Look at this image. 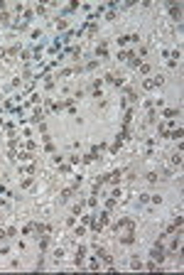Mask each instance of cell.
<instances>
[{"label": "cell", "instance_id": "1", "mask_svg": "<svg viewBox=\"0 0 184 275\" xmlns=\"http://www.w3.org/2000/svg\"><path fill=\"white\" fill-rule=\"evenodd\" d=\"M96 258H101V260H106L108 263V268L113 270V255L106 251V248H96Z\"/></svg>", "mask_w": 184, "mask_h": 275}, {"label": "cell", "instance_id": "2", "mask_svg": "<svg viewBox=\"0 0 184 275\" xmlns=\"http://www.w3.org/2000/svg\"><path fill=\"white\" fill-rule=\"evenodd\" d=\"M118 241H120L123 246H133V243H135V229H128L123 236H118Z\"/></svg>", "mask_w": 184, "mask_h": 275}, {"label": "cell", "instance_id": "3", "mask_svg": "<svg viewBox=\"0 0 184 275\" xmlns=\"http://www.w3.org/2000/svg\"><path fill=\"white\" fill-rule=\"evenodd\" d=\"M162 84H164V79H162V76H155V79H145V81H142V89H145V91H150V89L162 86Z\"/></svg>", "mask_w": 184, "mask_h": 275}, {"label": "cell", "instance_id": "4", "mask_svg": "<svg viewBox=\"0 0 184 275\" xmlns=\"http://www.w3.org/2000/svg\"><path fill=\"white\" fill-rule=\"evenodd\" d=\"M96 57L108 59V42H106V39H101V42H98V47H96Z\"/></svg>", "mask_w": 184, "mask_h": 275}, {"label": "cell", "instance_id": "5", "mask_svg": "<svg viewBox=\"0 0 184 275\" xmlns=\"http://www.w3.org/2000/svg\"><path fill=\"white\" fill-rule=\"evenodd\" d=\"M123 174H125L123 170H113L111 174H106V182H113V184H118V182L123 179Z\"/></svg>", "mask_w": 184, "mask_h": 275}, {"label": "cell", "instance_id": "6", "mask_svg": "<svg viewBox=\"0 0 184 275\" xmlns=\"http://www.w3.org/2000/svg\"><path fill=\"white\" fill-rule=\"evenodd\" d=\"M169 15L179 22V20H182V7H179V5H174V2H169Z\"/></svg>", "mask_w": 184, "mask_h": 275}, {"label": "cell", "instance_id": "7", "mask_svg": "<svg viewBox=\"0 0 184 275\" xmlns=\"http://www.w3.org/2000/svg\"><path fill=\"white\" fill-rule=\"evenodd\" d=\"M96 221H98L101 226H108V224H111V211H108V209H106V211H101V216H98Z\"/></svg>", "mask_w": 184, "mask_h": 275}, {"label": "cell", "instance_id": "8", "mask_svg": "<svg viewBox=\"0 0 184 275\" xmlns=\"http://www.w3.org/2000/svg\"><path fill=\"white\" fill-rule=\"evenodd\" d=\"M84 258H86V246H79V248H76V265H79V268H81V260H84Z\"/></svg>", "mask_w": 184, "mask_h": 275}, {"label": "cell", "instance_id": "9", "mask_svg": "<svg viewBox=\"0 0 184 275\" xmlns=\"http://www.w3.org/2000/svg\"><path fill=\"white\" fill-rule=\"evenodd\" d=\"M162 116H164V118H169V120H172V118H179V108H164V113H162Z\"/></svg>", "mask_w": 184, "mask_h": 275}, {"label": "cell", "instance_id": "10", "mask_svg": "<svg viewBox=\"0 0 184 275\" xmlns=\"http://www.w3.org/2000/svg\"><path fill=\"white\" fill-rule=\"evenodd\" d=\"M182 135H184V130L179 128V125H177V128H174V130L169 133V138H174V140H182Z\"/></svg>", "mask_w": 184, "mask_h": 275}, {"label": "cell", "instance_id": "11", "mask_svg": "<svg viewBox=\"0 0 184 275\" xmlns=\"http://www.w3.org/2000/svg\"><path fill=\"white\" fill-rule=\"evenodd\" d=\"M172 165H177V167L182 165V150H177V152L172 155Z\"/></svg>", "mask_w": 184, "mask_h": 275}, {"label": "cell", "instance_id": "12", "mask_svg": "<svg viewBox=\"0 0 184 275\" xmlns=\"http://www.w3.org/2000/svg\"><path fill=\"white\" fill-rule=\"evenodd\" d=\"M71 194H74V187H71V189H64V192H61V202H69V199H71Z\"/></svg>", "mask_w": 184, "mask_h": 275}, {"label": "cell", "instance_id": "13", "mask_svg": "<svg viewBox=\"0 0 184 275\" xmlns=\"http://www.w3.org/2000/svg\"><path fill=\"white\" fill-rule=\"evenodd\" d=\"M84 204H86V202H76V204L71 206V211H74V214H79V216H81V211H84Z\"/></svg>", "mask_w": 184, "mask_h": 275}, {"label": "cell", "instance_id": "14", "mask_svg": "<svg viewBox=\"0 0 184 275\" xmlns=\"http://www.w3.org/2000/svg\"><path fill=\"white\" fill-rule=\"evenodd\" d=\"M93 219H96V214H86V216H81V221H84V226H91Z\"/></svg>", "mask_w": 184, "mask_h": 275}, {"label": "cell", "instance_id": "15", "mask_svg": "<svg viewBox=\"0 0 184 275\" xmlns=\"http://www.w3.org/2000/svg\"><path fill=\"white\" fill-rule=\"evenodd\" d=\"M5 54H10V57H17V54H20V44H12V47H10Z\"/></svg>", "mask_w": 184, "mask_h": 275}, {"label": "cell", "instance_id": "16", "mask_svg": "<svg viewBox=\"0 0 184 275\" xmlns=\"http://www.w3.org/2000/svg\"><path fill=\"white\" fill-rule=\"evenodd\" d=\"M130 268H133V270H142V263H140V258H133V260H130Z\"/></svg>", "mask_w": 184, "mask_h": 275}, {"label": "cell", "instance_id": "17", "mask_svg": "<svg viewBox=\"0 0 184 275\" xmlns=\"http://www.w3.org/2000/svg\"><path fill=\"white\" fill-rule=\"evenodd\" d=\"M93 160H96V155H93V152H89V155H84V157H81V162H84V165H91Z\"/></svg>", "mask_w": 184, "mask_h": 275}, {"label": "cell", "instance_id": "18", "mask_svg": "<svg viewBox=\"0 0 184 275\" xmlns=\"http://www.w3.org/2000/svg\"><path fill=\"white\" fill-rule=\"evenodd\" d=\"M32 182H34L32 177H25V179L20 182V187H22V189H30V187H32Z\"/></svg>", "mask_w": 184, "mask_h": 275}, {"label": "cell", "instance_id": "19", "mask_svg": "<svg viewBox=\"0 0 184 275\" xmlns=\"http://www.w3.org/2000/svg\"><path fill=\"white\" fill-rule=\"evenodd\" d=\"M17 160H20V162H27V160H32V152H20Z\"/></svg>", "mask_w": 184, "mask_h": 275}, {"label": "cell", "instance_id": "20", "mask_svg": "<svg viewBox=\"0 0 184 275\" xmlns=\"http://www.w3.org/2000/svg\"><path fill=\"white\" fill-rule=\"evenodd\" d=\"M71 74H76V71H74V69H61V71H59L61 79H66V76H71Z\"/></svg>", "mask_w": 184, "mask_h": 275}, {"label": "cell", "instance_id": "21", "mask_svg": "<svg viewBox=\"0 0 184 275\" xmlns=\"http://www.w3.org/2000/svg\"><path fill=\"white\" fill-rule=\"evenodd\" d=\"M145 179H147V182H157L160 177H157V172H147V174H145Z\"/></svg>", "mask_w": 184, "mask_h": 275}, {"label": "cell", "instance_id": "22", "mask_svg": "<svg viewBox=\"0 0 184 275\" xmlns=\"http://www.w3.org/2000/svg\"><path fill=\"white\" fill-rule=\"evenodd\" d=\"M128 42H130V34H120V37H118V44H128Z\"/></svg>", "mask_w": 184, "mask_h": 275}, {"label": "cell", "instance_id": "23", "mask_svg": "<svg viewBox=\"0 0 184 275\" xmlns=\"http://www.w3.org/2000/svg\"><path fill=\"white\" fill-rule=\"evenodd\" d=\"M130 120H133V111H128V113H125V118H123V125H130Z\"/></svg>", "mask_w": 184, "mask_h": 275}, {"label": "cell", "instance_id": "24", "mask_svg": "<svg viewBox=\"0 0 184 275\" xmlns=\"http://www.w3.org/2000/svg\"><path fill=\"white\" fill-rule=\"evenodd\" d=\"M84 234H86V226H76L74 229V236H84Z\"/></svg>", "mask_w": 184, "mask_h": 275}, {"label": "cell", "instance_id": "25", "mask_svg": "<svg viewBox=\"0 0 184 275\" xmlns=\"http://www.w3.org/2000/svg\"><path fill=\"white\" fill-rule=\"evenodd\" d=\"M66 27H69L66 20H57V30H66Z\"/></svg>", "mask_w": 184, "mask_h": 275}, {"label": "cell", "instance_id": "26", "mask_svg": "<svg viewBox=\"0 0 184 275\" xmlns=\"http://www.w3.org/2000/svg\"><path fill=\"white\" fill-rule=\"evenodd\" d=\"M5 234H7V238H12V236H17V229H15V226H10Z\"/></svg>", "mask_w": 184, "mask_h": 275}, {"label": "cell", "instance_id": "27", "mask_svg": "<svg viewBox=\"0 0 184 275\" xmlns=\"http://www.w3.org/2000/svg\"><path fill=\"white\" fill-rule=\"evenodd\" d=\"M96 67H98V62H89V64H86V67H84V69H86V71H93V69H96ZM84 69H81V71H84Z\"/></svg>", "mask_w": 184, "mask_h": 275}, {"label": "cell", "instance_id": "28", "mask_svg": "<svg viewBox=\"0 0 184 275\" xmlns=\"http://www.w3.org/2000/svg\"><path fill=\"white\" fill-rule=\"evenodd\" d=\"M142 268H147V270H157V268H160V265H157V263H155V260H150V263H147V265H142Z\"/></svg>", "mask_w": 184, "mask_h": 275}, {"label": "cell", "instance_id": "29", "mask_svg": "<svg viewBox=\"0 0 184 275\" xmlns=\"http://www.w3.org/2000/svg\"><path fill=\"white\" fill-rule=\"evenodd\" d=\"M89 268H91V270H98V258H91V263H89Z\"/></svg>", "mask_w": 184, "mask_h": 275}, {"label": "cell", "instance_id": "30", "mask_svg": "<svg viewBox=\"0 0 184 275\" xmlns=\"http://www.w3.org/2000/svg\"><path fill=\"white\" fill-rule=\"evenodd\" d=\"M44 150H47V152H54V142H52V140H49V142H44Z\"/></svg>", "mask_w": 184, "mask_h": 275}, {"label": "cell", "instance_id": "31", "mask_svg": "<svg viewBox=\"0 0 184 275\" xmlns=\"http://www.w3.org/2000/svg\"><path fill=\"white\" fill-rule=\"evenodd\" d=\"M86 204L91 206V209H96V206H98V199H96V197H91V199H89V202H86Z\"/></svg>", "mask_w": 184, "mask_h": 275}, {"label": "cell", "instance_id": "32", "mask_svg": "<svg viewBox=\"0 0 184 275\" xmlns=\"http://www.w3.org/2000/svg\"><path fill=\"white\" fill-rule=\"evenodd\" d=\"M120 194H123V192H120V187H118V189H113V192H111V197H113V199H120Z\"/></svg>", "mask_w": 184, "mask_h": 275}, {"label": "cell", "instance_id": "33", "mask_svg": "<svg viewBox=\"0 0 184 275\" xmlns=\"http://www.w3.org/2000/svg\"><path fill=\"white\" fill-rule=\"evenodd\" d=\"M140 74H150V64H140Z\"/></svg>", "mask_w": 184, "mask_h": 275}, {"label": "cell", "instance_id": "34", "mask_svg": "<svg viewBox=\"0 0 184 275\" xmlns=\"http://www.w3.org/2000/svg\"><path fill=\"white\" fill-rule=\"evenodd\" d=\"M42 37V30H32V39H39Z\"/></svg>", "mask_w": 184, "mask_h": 275}, {"label": "cell", "instance_id": "35", "mask_svg": "<svg viewBox=\"0 0 184 275\" xmlns=\"http://www.w3.org/2000/svg\"><path fill=\"white\" fill-rule=\"evenodd\" d=\"M25 147H27V150H34V147H37V142H32V140H27V142H25Z\"/></svg>", "mask_w": 184, "mask_h": 275}, {"label": "cell", "instance_id": "36", "mask_svg": "<svg viewBox=\"0 0 184 275\" xmlns=\"http://www.w3.org/2000/svg\"><path fill=\"white\" fill-rule=\"evenodd\" d=\"M61 255H64V251H61V248H57V251H54V258H57V260H61Z\"/></svg>", "mask_w": 184, "mask_h": 275}]
</instances>
